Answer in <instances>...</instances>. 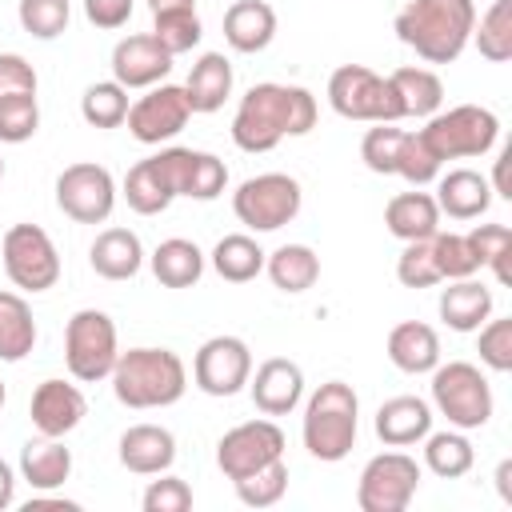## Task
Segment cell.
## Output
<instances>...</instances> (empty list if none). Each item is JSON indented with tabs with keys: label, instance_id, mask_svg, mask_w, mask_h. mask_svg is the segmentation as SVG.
Listing matches in <instances>:
<instances>
[{
	"label": "cell",
	"instance_id": "d4e9b609",
	"mask_svg": "<svg viewBox=\"0 0 512 512\" xmlns=\"http://www.w3.org/2000/svg\"><path fill=\"white\" fill-rule=\"evenodd\" d=\"M88 264L104 280H132L144 268V244L132 228H104L88 248Z\"/></svg>",
	"mask_w": 512,
	"mask_h": 512
},
{
	"label": "cell",
	"instance_id": "f5cc1de1",
	"mask_svg": "<svg viewBox=\"0 0 512 512\" xmlns=\"http://www.w3.org/2000/svg\"><path fill=\"white\" fill-rule=\"evenodd\" d=\"M508 160H512V148H504L500 156H496V168H492V196H504V200H512V184H508Z\"/></svg>",
	"mask_w": 512,
	"mask_h": 512
},
{
	"label": "cell",
	"instance_id": "74e56055",
	"mask_svg": "<svg viewBox=\"0 0 512 512\" xmlns=\"http://www.w3.org/2000/svg\"><path fill=\"white\" fill-rule=\"evenodd\" d=\"M80 116L92 128H120L128 116V88L116 80H96L80 96Z\"/></svg>",
	"mask_w": 512,
	"mask_h": 512
},
{
	"label": "cell",
	"instance_id": "7402d4cb",
	"mask_svg": "<svg viewBox=\"0 0 512 512\" xmlns=\"http://www.w3.org/2000/svg\"><path fill=\"white\" fill-rule=\"evenodd\" d=\"M432 432V404L420 396H392L376 408V436L388 448L420 444Z\"/></svg>",
	"mask_w": 512,
	"mask_h": 512
},
{
	"label": "cell",
	"instance_id": "5b68a950",
	"mask_svg": "<svg viewBox=\"0 0 512 512\" xmlns=\"http://www.w3.org/2000/svg\"><path fill=\"white\" fill-rule=\"evenodd\" d=\"M328 104L344 120H368V124L404 120V104H400L392 80L372 72L368 64H340L328 76Z\"/></svg>",
	"mask_w": 512,
	"mask_h": 512
},
{
	"label": "cell",
	"instance_id": "4dcf8cb0",
	"mask_svg": "<svg viewBox=\"0 0 512 512\" xmlns=\"http://www.w3.org/2000/svg\"><path fill=\"white\" fill-rule=\"evenodd\" d=\"M264 272L280 292H308L320 280V256L308 244H280L264 256Z\"/></svg>",
	"mask_w": 512,
	"mask_h": 512
},
{
	"label": "cell",
	"instance_id": "83f0119b",
	"mask_svg": "<svg viewBox=\"0 0 512 512\" xmlns=\"http://www.w3.org/2000/svg\"><path fill=\"white\" fill-rule=\"evenodd\" d=\"M440 320L452 332H476L488 316H492V288L464 276V280H448V288L440 292Z\"/></svg>",
	"mask_w": 512,
	"mask_h": 512
},
{
	"label": "cell",
	"instance_id": "db71d44e",
	"mask_svg": "<svg viewBox=\"0 0 512 512\" xmlns=\"http://www.w3.org/2000/svg\"><path fill=\"white\" fill-rule=\"evenodd\" d=\"M12 500H16V472L8 460H0V512L12 508Z\"/></svg>",
	"mask_w": 512,
	"mask_h": 512
},
{
	"label": "cell",
	"instance_id": "f546056e",
	"mask_svg": "<svg viewBox=\"0 0 512 512\" xmlns=\"http://www.w3.org/2000/svg\"><path fill=\"white\" fill-rule=\"evenodd\" d=\"M148 264H152V276L164 288H192L204 276V252L192 240H184V236L160 240L156 252L148 256Z\"/></svg>",
	"mask_w": 512,
	"mask_h": 512
},
{
	"label": "cell",
	"instance_id": "ba28073f",
	"mask_svg": "<svg viewBox=\"0 0 512 512\" xmlns=\"http://www.w3.org/2000/svg\"><path fill=\"white\" fill-rule=\"evenodd\" d=\"M120 356L116 344V324L108 312L100 308H80L72 312L68 328H64V364L72 372V380L80 384H96L104 376H112Z\"/></svg>",
	"mask_w": 512,
	"mask_h": 512
},
{
	"label": "cell",
	"instance_id": "f6af8a7d",
	"mask_svg": "<svg viewBox=\"0 0 512 512\" xmlns=\"http://www.w3.org/2000/svg\"><path fill=\"white\" fill-rule=\"evenodd\" d=\"M432 260H436L440 280H464V276H476V268H480L460 232H436L432 236Z\"/></svg>",
	"mask_w": 512,
	"mask_h": 512
},
{
	"label": "cell",
	"instance_id": "52a82bcc",
	"mask_svg": "<svg viewBox=\"0 0 512 512\" xmlns=\"http://www.w3.org/2000/svg\"><path fill=\"white\" fill-rule=\"evenodd\" d=\"M432 404L460 432L484 428L496 408L488 376L468 360H448V364L432 368Z\"/></svg>",
	"mask_w": 512,
	"mask_h": 512
},
{
	"label": "cell",
	"instance_id": "e575fe53",
	"mask_svg": "<svg viewBox=\"0 0 512 512\" xmlns=\"http://www.w3.org/2000/svg\"><path fill=\"white\" fill-rule=\"evenodd\" d=\"M392 88H396V96H400V104H404V116H436L440 112V104H444V84H440V76L432 72V68H416V64H408V68H396L392 76Z\"/></svg>",
	"mask_w": 512,
	"mask_h": 512
},
{
	"label": "cell",
	"instance_id": "ab89813d",
	"mask_svg": "<svg viewBox=\"0 0 512 512\" xmlns=\"http://www.w3.org/2000/svg\"><path fill=\"white\" fill-rule=\"evenodd\" d=\"M224 188H228V168H224V160L212 156V152H196V148H188V160H184V188H180V196H192V200H216Z\"/></svg>",
	"mask_w": 512,
	"mask_h": 512
},
{
	"label": "cell",
	"instance_id": "1f68e13d",
	"mask_svg": "<svg viewBox=\"0 0 512 512\" xmlns=\"http://www.w3.org/2000/svg\"><path fill=\"white\" fill-rule=\"evenodd\" d=\"M36 348V320L20 292H0V360L20 364Z\"/></svg>",
	"mask_w": 512,
	"mask_h": 512
},
{
	"label": "cell",
	"instance_id": "bcb514c9",
	"mask_svg": "<svg viewBox=\"0 0 512 512\" xmlns=\"http://www.w3.org/2000/svg\"><path fill=\"white\" fill-rule=\"evenodd\" d=\"M396 280L404 288H432V284H440V272H436V260H432V236L404 244V252L396 256Z\"/></svg>",
	"mask_w": 512,
	"mask_h": 512
},
{
	"label": "cell",
	"instance_id": "f35d334b",
	"mask_svg": "<svg viewBox=\"0 0 512 512\" xmlns=\"http://www.w3.org/2000/svg\"><path fill=\"white\" fill-rule=\"evenodd\" d=\"M472 40L484 60H492V64L512 60V0H492V8L476 20Z\"/></svg>",
	"mask_w": 512,
	"mask_h": 512
},
{
	"label": "cell",
	"instance_id": "4316f807",
	"mask_svg": "<svg viewBox=\"0 0 512 512\" xmlns=\"http://www.w3.org/2000/svg\"><path fill=\"white\" fill-rule=\"evenodd\" d=\"M72 476V452L64 448V436H36L20 448V480H28L36 492H52Z\"/></svg>",
	"mask_w": 512,
	"mask_h": 512
},
{
	"label": "cell",
	"instance_id": "4fadbf2b",
	"mask_svg": "<svg viewBox=\"0 0 512 512\" xmlns=\"http://www.w3.org/2000/svg\"><path fill=\"white\" fill-rule=\"evenodd\" d=\"M56 208L76 224H104L116 208V180L104 164L80 160L56 176Z\"/></svg>",
	"mask_w": 512,
	"mask_h": 512
},
{
	"label": "cell",
	"instance_id": "ffe728a7",
	"mask_svg": "<svg viewBox=\"0 0 512 512\" xmlns=\"http://www.w3.org/2000/svg\"><path fill=\"white\" fill-rule=\"evenodd\" d=\"M176 460V436L164 424H132L120 432V464L136 476H160Z\"/></svg>",
	"mask_w": 512,
	"mask_h": 512
},
{
	"label": "cell",
	"instance_id": "277c9868",
	"mask_svg": "<svg viewBox=\"0 0 512 512\" xmlns=\"http://www.w3.org/2000/svg\"><path fill=\"white\" fill-rule=\"evenodd\" d=\"M356 428H360V400L352 384L324 380L304 408V448L316 460L336 464L356 448Z\"/></svg>",
	"mask_w": 512,
	"mask_h": 512
},
{
	"label": "cell",
	"instance_id": "c3c4849f",
	"mask_svg": "<svg viewBox=\"0 0 512 512\" xmlns=\"http://www.w3.org/2000/svg\"><path fill=\"white\" fill-rule=\"evenodd\" d=\"M396 176H404L412 188H424L440 176V160L428 152L420 132H404V144H400V156H396Z\"/></svg>",
	"mask_w": 512,
	"mask_h": 512
},
{
	"label": "cell",
	"instance_id": "484cf974",
	"mask_svg": "<svg viewBox=\"0 0 512 512\" xmlns=\"http://www.w3.org/2000/svg\"><path fill=\"white\" fill-rule=\"evenodd\" d=\"M384 224L396 240H428L440 232V208H436V196L432 192H396L388 204H384Z\"/></svg>",
	"mask_w": 512,
	"mask_h": 512
},
{
	"label": "cell",
	"instance_id": "7dc6e473",
	"mask_svg": "<svg viewBox=\"0 0 512 512\" xmlns=\"http://www.w3.org/2000/svg\"><path fill=\"white\" fill-rule=\"evenodd\" d=\"M476 332H480V340H476L480 364L492 372H512V316H500V320L488 316Z\"/></svg>",
	"mask_w": 512,
	"mask_h": 512
},
{
	"label": "cell",
	"instance_id": "816d5d0a",
	"mask_svg": "<svg viewBox=\"0 0 512 512\" xmlns=\"http://www.w3.org/2000/svg\"><path fill=\"white\" fill-rule=\"evenodd\" d=\"M84 16L92 28L116 32L132 20V0H84Z\"/></svg>",
	"mask_w": 512,
	"mask_h": 512
},
{
	"label": "cell",
	"instance_id": "681fc988",
	"mask_svg": "<svg viewBox=\"0 0 512 512\" xmlns=\"http://www.w3.org/2000/svg\"><path fill=\"white\" fill-rule=\"evenodd\" d=\"M144 512H188L192 508V488L172 476V472H160V480H152L140 496Z\"/></svg>",
	"mask_w": 512,
	"mask_h": 512
},
{
	"label": "cell",
	"instance_id": "e0dca14e",
	"mask_svg": "<svg viewBox=\"0 0 512 512\" xmlns=\"http://www.w3.org/2000/svg\"><path fill=\"white\" fill-rule=\"evenodd\" d=\"M172 60L176 56L164 52L152 32H136L112 48V80L124 88H152V84H164V76L172 72Z\"/></svg>",
	"mask_w": 512,
	"mask_h": 512
},
{
	"label": "cell",
	"instance_id": "8d00e7d4",
	"mask_svg": "<svg viewBox=\"0 0 512 512\" xmlns=\"http://www.w3.org/2000/svg\"><path fill=\"white\" fill-rule=\"evenodd\" d=\"M464 240H468V248L476 256V264L492 268L496 284H512V268H508V260H512V228L508 224H476Z\"/></svg>",
	"mask_w": 512,
	"mask_h": 512
},
{
	"label": "cell",
	"instance_id": "60d3db41",
	"mask_svg": "<svg viewBox=\"0 0 512 512\" xmlns=\"http://www.w3.org/2000/svg\"><path fill=\"white\" fill-rule=\"evenodd\" d=\"M232 484H236L240 504H248V508H272L288 492V464L280 456V460H272V464H264V468H256V472H248V476H240Z\"/></svg>",
	"mask_w": 512,
	"mask_h": 512
},
{
	"label": "cell",
	"instance_id": "ee69618b",
	"mask_svg": "<svg viewBox=\"0 0 512 512\" xmlns=\"http://www.w3.org/2000/svg\"><path fill=\"white\" fill-rule=\"evenodd\" d=\"M400 144H404V132H400V128L376 124V128H368L364 140H360V160H364L368 172H376V176H396Z\"/></svg>",
	"mask_w": 512,
	"mask_h": 512
},
{
	"label": "cell",
	"instance_id": "6da1fadb",
	"mask_svg": "<svg viewBox=\"0 0 512 512\" xmlns=\"http://www.w3.org/2000/svg\"><path fill=\"white\" fill-rule=\"evenodd\" d=\"M316 128V96L300 84H252L232 116V140L240 152H272L284 136H308Z\"/></svg>",
	"mask_w": 512,
	"mask_h": 512
},
{
	"label": "cell",
	"instance_id": "9f6ffc18",
	"mask_svg": "<svg viewBox=\"0 0 512 512\" xmlns=\"http://www.w3.org/2000/svg\"><path fill=\"white\" fill-rule=\"evenodd\" d=\"M496 488H500V500L512 504V460H500V468H496Z\"/></svg>",
	"mask_w": 512,
	"mask_h": 512
},
{
	"label": "cell",
	"instance_id": "3957f363",
	"mask_svg": "<svg viewBox=\"0 0 512 512\" xmlns=\"http://www.w3.org/2000/svg\"><path fill=\"white\" fill-rule=\"evenodd\" d=\"M112 392L124 408H172L188 392V368L172 348H128L116 356Z\"/></svg>",
	"mask_w": 512,
	"mask_h": 512
},
{
	"label": "cell",
	"instance_id": "ac0fdd59",
	"mask_svg": "<svg viewBox=\"0 0 512 512\" xmlns=\"http://www.w3.org/2000/svg\"><path fill=\"white\" fill-rule=\"evenodd\" d=\"M28 412H32V428L40 436H68L72 428H80L88 400L68 380H44V384H36Z\"/></svg>",
	"mask_w": 512,
	"mask_h": 512
},
{
	"label": "cell",
	"instance_id": "d6a6232c",
	"mask_svg": "<svg viewBox=\"0 0 512 512\" xmlns=\"http://www.w3.org/2000/svg\"><path fill=\"white\" fill-rule=\"evenodd\" d=\"M264 256H268V252H264L252 236L232 232V236H220V240H216V248H212V268H216V276L228 280V284H248V280H256V276L264 272Z\"/></svg>",
	"mask_w": 512,
	"mask_h": 512
},
{
	"label": "cell",
	"instance_id": "8992f818",
	"mask_svg": "<svg viewBox=\"0 0 512 512\" xmlns=\"http://www.w3.org/2000/svg\"><path fill=\"white\" fill-rule=\"evenodd\" d=\"M496 136H500V120L492 108H480V104H456L448 112L428 116V124L420 128V140L440 164L488 156L496 148Z\"/></svg>",
	"mask_w": 512,
	"mask_h": 512
},
{
	"label": "cell",
	"instance_id": "7bdbcfd3",
	"mask_svg": "<svg viewBox=\"0 0 512 512\" xmlns=\"http://www.w3.org/2000/svg\"><path fill=\"white\" fill-rule=\"evenodd\" d=\"M16 20H20V28L28 36L56 40L72 20V4L68 0H20L16 4Z\"/></svg>",
	"mask_w": 512,
	"mask_h": 512
},
{
	"label": "cell",
	"instance_id": "11a10c76",
	"mask_svg": "<svg viewBox=\"0 0 512 512\" xmlns=\"http://www.w3.org/2000/svg\"><path fill=\"white\" fill-rule=\"evenodd\" d=\"M40 508H64V512H76L80 504H76V500H60V496H32V500L24 504V512H40Z\"/></svg>",
	"mask_w": 512,
	"mask_h": 512
},
{
	"label": "cell",
	"instance_id": "d6986e66",
	"mask_svg": "<svg viewBox=\"0 0 512 512\" xmlns=\"http://www.w3.org/2000/svg\"><path fill=\"white\" fill-rule=\"evenodd\" d=\"M248 392L264 416H288L304 396V372L296 360L272 356L256 368V376H248Z\"/></svg>",
	"mask_w": 512,
	"mask_h": 512
},
{
	"label": "cell",
	"instance_id": "30bf717a",
	"mask_svg": "<svg viewBox=\"0 0 512 512\" xmlns=\"http://www.w3.org/2000/svg\"><path fill=\"white\" fill-rule=\"evenodd\" d=\"M4 272L24 292H48L60 280V252L40 224H12L0 240Z\"/></svg>",
	"mask_w": 512,
	"mask_h": 512
},
{
	"label": "cell",
	"instance_id": "b9f144b4",
	"mask_svg": "<svg viewBox=\"0 0 512 512\" xmlns=\"http://www.w3.org/2000/svg\"><path fill=\"white\" fill-rule=\"evenodd\" d=\"M40 128V104L36 92H12L0 96V144H24Z\"/></svg>",
	"mask_w": 512,
	"mask_h": 512
},
{
	"label": "cell",
	"instance_id": "7c38bea8",
	"mask_svg": "<svg viewBox=\"0 0 512 512\" xmlns=\"http://www.w3.org/2000/svg\"><path fill=\"white\" fill-rule=\"evenodd\" d=\"M184 160H188V148H160L156 156L132 164L120 184L128 208L140 216H160L184 188Z\"/></svg>",
	"mask_w": 512,
	"mask_h": 512
},
{
	"label": "cell",
	"instance_id": "f907efd6",
	"mask_svg": "<svg viewBox=\"0 0 512 512\" xmlns=\"http://www.w3.org/2000/svg\"><path fill=\"white\" fill-rule=\"evenodd\" d=\"M36 68L20 52H0V96L12 92H36Z\"/></svg>",
	"mask_w": 512,
	"mask_h": 512
},
{
	"label": "cell",
	"instance_id": "836d02e7",
	"mask_svg": "<svg viewBox=\"0 0 512 512\" xmlns=\"http://www.w3.org/2000/svg\"><path fill=\"white\" fill-rule=\"evenodd\" d=\"M424 464H428V472H436L440 480H460V476L472 472L476 448H472V440H468L460 428L428 432V436H424Z\"/></svg>",
	"mask_w": 512,
	"mask_h": 512
},
{
	"label": "cell",
	"instance_id": "9a60e30c",
	"mask_svg": "<svg viewBox=\"0 0 512 512\" xmlns=\"http://www.w3.org/2000/svg\"><path fill=\"white\" fill-rule=\"evenodd\" d=\"M280 456H284V432L276 420H244L228 428L216 444V464L228 480H240Z\"/></svg>",
	"mask_w": 512,
	"mask_h": 512
},
{
	"label": "cell",
	"instance_id": "cb8c5ba5",
	"mask_svg": "<svg viewBox=\"0 0 512 512\" xmlns=\"http://www.w3.org/2000/svg\"><path fill=\"white\" fill-rule=\"evenodd\" d=\"M384 348H388V360L408 376H424V372H432L440 364V336L424 320H400L388 332Z\"/></svg>",
	"mask_w": 512,
	"mask_h": 512
},
{
	"label": "cell",
	"instance_id": "44dd1931",
	"mask_svg": "<svg viewBox=\"0 0 512 512\" xmlns=\"http://www.w3.org/2000/svg\"><path fill=\"white\" fill-rule=\"evenodd\" d=\"M436 208L452 220H476L492 208V184L476 168H452L436 176Z\"/></svg>",
	"mask_w": 512,
	"mask_h": 512
},
{
	"label": "cell",
	"instance_id": "603a6c76",
	"mask_svg": "<svg viewBox=\"0 0 512 512\" xmlns=\"http://www.w3.org/2000/svg\"><path fill=\"white\" fill-rule=\"evenodd\" d=\"M224 40L232 52H264L276 40V8L268 0H236L224 12Z\"/></svg>",
	"mask_w": 512,
	"mask_h": 512
},
{
	"label": "cell",
	"instance_id": "7a4b0ae2",
	"mask_svg": "<svg viewBox=\"0 0 512 512\" xmlns=\"http://www.w3.org/2000/svg\"><path fill=\"white\" fill-rule=\"evenodd\" d=\"M396 36L428 64H452L468 44L476 28V4L472 0H408L396 12Z\"/></svg>",
	"mask_w": 512,
	"mask_h": 512
},
{
	"label": "cell",
	"instance_id": "6f0895ef",
	"mask_svg": "<svg viewBox=\"0 0 512 512\" xmlns=\"http://www.w3.org/2000/svg\"><path fill=\"white\" fill-rule=\"evenodd\" d=\"M148 4H152V12H156V8H168V4H196V0H148Z\"/></svg>",
	"mask_w": 512,
	"mask_h": 512
},
{
	"label": "cell",
	"instance_id": "8fae6325",
	"mask_svg": "<svg viewBox=\"0 0 512 512\" xmlns=\"http://www.w3.org/2000/svg\"><path fill=\"white\" fill-rule=\"evenodd\" d=\"M420 464L408 452H380L364 464L356 480L360 512H404L420 488Z\"/></svg>",
	"mask_w": 512,
	"mask_h": 512
},
{
	"label": "cell",
	"instance_id": "f1b7e54d",
	"mask_svg": "<svg viewBox=\"0 0 512 512\" xmlns=\"http://www.w3.org/2000/svg\"><path fill=\"white\" fill-rule=\"evenodd\" d=\"M184 96H188V108L204 116L224 108V100L232 96V60L224 52H204L184 80Z\"/></svg>",
	"mask_w": 512,
	"mask_h": 512
},
{
	"label": "cell",
	"instance_id": "2e32d148",
	"mask_svg": "<svg viewBox=\"0 0 512 512\" xmlns=\"http://www.w3.org/2000/svg\"><path fill=\"white\" fill-rule=\"evenodd\" d=\"M192 108H188V96H184V84H152L136 104H128V132L132 140L140 144H164L172 136L184 132Z\"/></svg>",
	"mask_w": 512,
	"mask_h": 512
},
{
	"label": "cell",
	"instance_id": "91938a15",
	"mask_svg": "<svg viewBox=\"0 0 512 512\" xmlns=\"http://www.w3.org/2000/svg\"><path fill=\"white\" fill-rule=\"evenodd\" d=\"M0 180H4V156H0Z\"/></svg>",
	"mask_w": 512,
	"mask_h": 512
},
{
	"label": "cell",
	"instance_id": "d590c367",
	"mask_svg": "<svg viewBox=\"0 0 512 512\" xmlns=\"http://www.w3.org/2000/svg\"><path fill=\"white\" fill-rule=\"evenodd\" d=\"M152 36L160 40L164 52L172 56H184L200 44L204 36V24L196 16V4H168V8H156L152 12Z\"/></svg>",
	"mask_w": 512,
	"mask_h": 512
},
{
	"label": "cell",
	"instance_id": "9c48e42d",
	"mask_svg": "<svg viewBox=\"0 0 512 512\" xmlns=\"http://www.w3.org/2000/svg\"><path fill=\"white\" fill-rule=\"evenodd\" d=\"M300 204H304V192H300L296 176H288V172L248 176L232 192V212L252 232H276V228L292 224L296 212H300Z\"/></svg>",
	"mask_w": 512,
	"mask_h": 512
},
{
	"label": "cell",
	"instance_id": "5bb4252c",
	"mask_svg": "<svg viewBox=\"0 0 512 512\" xmlns=\"http://www.w3.org/2000/svg\"><path fill=\"white\" fill-rule=\"evenodd\" d=\"M252 376V348L240 336H208L196 348L192 380L204 396H236Z\"/></svg>",
	"mask_w": 512,
	"mask_h": 512
},
{
	"label": "cell",
	"instance_id": "680465c9",
	"mask_svg": "<svg viewBox=\"0 0 512 512\" xmlns=\"http://www.w3.org/2000/svg\"><path fill=\"white\" fill-rule=\"evenodd\" d=\"M4 396H8V392H4V380H0V408H4Z\"/></svg>",
	"mask_w": 512,
	"mask_h": 512
}]
</instances>
